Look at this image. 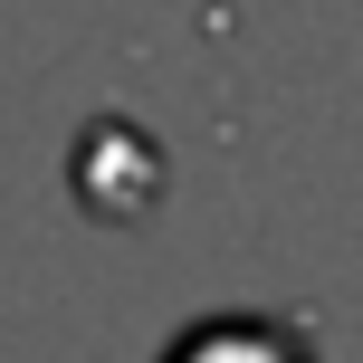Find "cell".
<instances>
[{"label":"cell","mask_w":363,"mask_h":363,"mask_svg":"<svg viewBox=\"0 0 363 363\" xmlns=\"http://www.w3.org/2000/svg\"><path fill=\"white\" fill-rule=\"evenodd\" d=\"M172 363H306V345L277 335V325H211V335H191Z\"/></svg>","instance_id":"obj_1"}]
</instances>
